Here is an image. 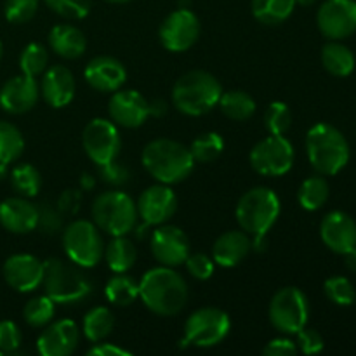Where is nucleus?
<instances>
[{
  "label": "nucleus",
  "mask_w": 356,
  "mask_h": 356,
  "mask_svg": "<svg viewBox=\"0 0 356 356\" xmlns=\"http://www.w3.org/2000/svg\"><path fill=\"white\" fill-rule=\"evenodd\" d=\"M219 108L229 120L243 122L249 120L256 111V101L243 90H228L221 94Z\"/></svg>",
  "instance_id": "nucleus-31"
},
{
  "label": "nucleus",
  "mask_w": 356,
  "mask_h": 356,
  "mask_svg": "<svg viewBox=\"0 0 356 356\" xmlns=\"http://www.w3.org/2000/svg\"><path fill=\"white\" fill-rule=\"evenodd\" d=\"M104 259H106L108 268L113 273H127L138 259V250L132 240L124 236H113L110 243L104 247Z\"/></svg>",
  "instance_id": "nucleus-28"
},
{
  "label": "nucleus",
  "mask_w": 356,
  "mask_h": 356,
  "mask_svg": "<svg viewBox=\"0 0 356 356\" xmlns=\"http://www.w3.org/2000/svg\"><path fill=\"white\" fill-rule=\"evenodd\" d=\"M115 325V316L104 306H97L92 308L83 318V336L90 341V343H99L104 341L111 334Z\"/></svg>",
  "instance_id": "nucleus-33"
},
{
  "label": "nucleus",
  "mask_w": 356,
  "mask_h": 356,
  "mask_svg": "<svg viewBox=\"0 0 356 356\" xmlns=\"http://www.w3.org/2000/svg\"><path fill=\"white\" fill-rule=\"evenodd\" d=\"M139 298L159 316H174L188 301V285L177 271L159 266L146 271L139 282Z\"/></svg>",
  "instance_id": "nucleus-1"
},
{
  "label": "nucleus",
  "mask_w": 356,
  "mask_h": 356,
  "mask_svg": "<svg viewBox=\"0 0 356 356\" xmlns=\"http://www.w3.org/2000/svg\"><path fill=\"white\" fill-rule=\"evenodd\" d=\"M49 51L42 44L31 42L23 49L19 56V68L24 75L38 76L47 70Z\"/></svg>",
  "instance_id": "nucleus-38"
},
{
  "label": "nucleus",
  "mask_w": 356,
  "mask_h": 356,
  "mask_svg": "<svg viewBox=\"0 0 356 356\" xmlns=\"http://www.w3.org/2000/svg\"><path fill=\"white\" fill-rule=\"evenodd\" d=\"M268 315L278 332L291 336L305 329L308 323L309 302L298 287H284L271 299Z\"/></svg>",
  "instance_id": "nucleus-9"
},
{
  "label": "nucleus",
  "mask_w": 356,
  "mask_h": 356,
  "mask_svg": "<svg viewBox=\"0 0 356 356\" xmlns=\"http://www.w3.org/2000/svg\"><path fill=\"white\" fill-rule=\"evenodd\" d=\"M344 264L350 271H356V249L344 254Z\"/></svg>",
  "instance_id": "nucleus-51"
},
{
  "label": "nucleus",
  "mask_w": 356,
  "mask_h": 356,
  "mask_svg": "<svg viewBox=\"0 0 356 356\" xmlns=\"http://www.w3.org/2000/svg\"><path fill=\"white\" fill-rule=\"evenodd\" d=\"M89 356H131V351L124 350V348L117 346V344L111 343H96L89 351H87Z\"/></svg>",
  "instance_id": "nucleus-49"
},
{
  "label": "nucleus",
  "mask_w": 356,
  "mask_h": 356,
  "mask_svg": "<svg viewBox=\"0 0 356 356\" xmlns=\"http://www.w3.org/2000/svg\"><path fill=\"white\" fill-rule=\"evenodd\" d=\"M0 225L16 235L33 232L38 225V207L24 197L7 198L0 204Z\"/></svg>",
  "instance_id": "nucleus-23"
},
{
  "label": "nucleus",
  "mask_w": 356,
  "mask_h": 356,
  "mask_svg": "<svg viewBox=\"0 0 356 356\" xmlns=\"http://www.w3.org/2000/svg\"><path fill=\"white\" fill-rule=\"evenodd\" d=\"M298 350L302 351L305 355H316L323 350L325 343H323V337L320 336L316 330L313 329H301L298 334Z\"/></svg>",
  "instance_id": "nucleus-47"
},
{
  "label": "nucleus",
  "mask_w": 356,
  "mask_h": 356,
  "mask_svg": "<svg viewBox=\"0 0 356 356\" xmlns=\"http://www.w3.org/2000/svg\"><path fill=\"white\" fill-rule=\"evenodd\" d=\"M316 24L329 40H343L356 31L355 0H325L316 13Z\"/></svg>",
  "instance_id": "nucleus-14"
},
{
  "label": "nucleus",
  "mask_w": 356,
  "mask_h": 356,
  "mask_svg": "<svg viewBox=\"0 0 356 356\" xmlns=\"http://www.w3.org/2000/svg\"><path fill=\"white\" fill-rule=\"evenodd\" d=\"M222 149H225V139L216 132H204L198 138H195L190 146L195 162L200 163L214 162L221 155Z\"/></svg>",
  "instance_id": "nucleus-37"
},
{
  "label": "nucleus",
  "mask_w": 356,
  "mask_h": 356,
  "mask_svg": "<svg viewBox=\"0 0 356 356\" xmlns=\"http://www.w3.org/2000/svg\"><path fill=\"white\" fill-rule=\"evenodd\" d=\"M99 176L110 186H124L131 179V172H129L127 167L117 163V160L99 165Z\"/></svg>",
  "instance_id": "nucleus-46"
},
{
  "label": "nucleus",
  "mask_w": 356,
  "mask_h": 356,
  "mask_svg": "<svg viewBox=\"0 0 356 356\" xmlns=\"http://www.w3.org/2000/svg\"><path fill=\"white\" fill-rule=\"evenodd\" d=\"M92 221L110 236L129 235L138 225V207L124 191H104L94 198Z\"/></svg>",
  "instance_id": "nucleus-6"
},
{
  "label": "nucleus",
  "mask_w": 356,
  "mask_h": 356,
  "mask_svg": "<svg viewBox=\"0 0 356 356\" xmlns=\"http://www.w3.org/2000/svg\"><path fill=\"white\" fill-rule=\"evenodd\" d=\"M0 58H2V44H0Z\"/></svg>",
  "instance_id": "nucleus-56"
},
{
  "label": "nucleus",
  "mask_w": 356,
  "mask_h": 356,
  "mask_svg": "<svg viewBox=\"0 0 356 356\" xmlns=\"http://www.w3.org/2000/svg\"><path fill=\"white\" fill-rule=\"evenodd\" d=\"M45 296L59 305H79L92 294V282L75 263L51 257L44 263Z\"/></svg>",
  "instance_id": "nucleus-5"
},
{
  "label": "nucleus",
  "mask_w": 356,
  "mask_h": 356,
  "mask_svg": "<svg viewBox=\"0 0 356 356\" xmlns=\"http://www.w3.org/2000/svg\"><path fill=\"white\" fill-rule=\"evenodd\" d=\"M82 145L87 156L97 167L113 162L117 160L122 146L117 125L106 118H94L83 129Z\"/></svg>",
  "instance_id": "nucleus-12"
},
{
  "label": "nucleus",
  "mask_w": 356,
  "mask_h": 356,
  "mask_svg": "<svg viewBox=\"0 0 356 356\" xmlns=\"http://www.w3.org/2000/svg\"><path fill=\"white\" fill-rule=\"evenodd\" d=\"M0 355H2V353H0Z\"/></svg>",
  "instance_id": "nucleus-57"
},
{
  "label": "nucleus",
  "mask_w": 356,
  "mask_h": 356,
  "mask_svg": "<svg viewBox=\"0 0 356 356\" xmlns=\"http://www.w3.org/2000/svg\"><path fill=\"white\" fill-rule=\"evenodd\" d=\"M322 65L330 75L348 76L355 70V54L339 40H330L322 49Z\"/></svg>",
  "instance_id": "nucleus-27"
},
{
  "label": "nucleus",
  "mask_w": 356,
  "mask_h": 356,
  "mask_svg": "<svg viewBox=\"0 0 356 356\" xmlns=\"http://www.w3.org/2000/svg\"><path fill=\"white\" fill-rule=\"evenodd\" d=\"M149 249L162 266L174 268L184 264L190 256V240L181 228L163 222L149 236Z\"/></svg>",
  "instance_id": "nucleus-15"
},
{
  "label": "nucleus",
  "mask_w": 356,
  "mask_h": 356,
  "mask_svg": "<svg viewBox=\"0 0 356 356\" xmlns=\"http://www.w3.org/2000/svg\"><path fill=\"white\" fill-rule=\"evenodd\" d=\"M306 153L322 176H336L350 162V145L343 132L330 124H316L306 134Z\"/></svg>",
  "instance_id": "nucleus-3"
},
{
  "label": "nucleus",
  "mask_w": 356,
  "mask_h": 356,
  "mask_svg": "<svg viewBox=\"0 0 356 356\" xmlns=\"http://www.w3.org/2000/svg\"><path fill=\"white\" fill-rule=\"evenodd\" d=\"M294 146L285 136L270 134L250 149V165L263 176H284L294 165Z\"/></svg>",
  "instance_id": "nucleus-11"
},
{
  "label": "nucleus",
  "mask_w": 356,
  "mask_h": 356,
  "mask_svg": "<svg viewBox=\"0 0 356 356\" xmlns=\"http://www.w3.org/2000/svg\"><path fill=\"white\" fill-rule=\"evenodd\" d=\"M21 344V330L10 320L0 322V353H16Z\"/></svg>",
  "instance_id": "nucleus-45"
},
{
  "label": "nucleus",
  "mask_w": 356,
  "mask_h": 356,
  "mask_svg": "<svg viewBox=\"0 0 356 356\" xmlns=\"http://www.w3.org/2000/svg\"><path fill=\"white\" fill-rule=\"evenodd\" d=\"M235 214L240 228L250 236L266 235L280 216V198L270 188H252L242 195Z\"/></svg>",
  "instance_id": "nucleus-7"
},
{
  "label": "nucleus",
  "mask_w": 356,
  "mask_h": 356,
  "mask_svg": "<svg viewBox=\"0 0 356 356\" xmlns=\"http://www.w3.org/2000/svg\"><path fill=\"white\" fill-rule=\"evenodd\" d=\"M108 113L115 125L125 129L141 127L149 115V103L138 90H115L110 97Z\"/></svg>",
  "instance_id": "nucleus-17"
},
{
  "label": "nucleus",
  "mask_w": 356,
  "mask_h": 356,
  "mask_svg": "<svg viewBox=\"0 0 356 356\" xmlns=\"http://www.w3.org/2000/svg\"><path fill=\"white\" fill-rule=\"evenodd\" d=\"M184 264H186L191 277L197 278V280H209L212 273H214V261L207 254H190L186 261H184Z\"/></svg>",
  "instance_id": "nucleus-43"
},
{
  "label": "nucleus",
  "mask_w": 356,
  "mask_h": 356,
  "mask_svg": "<svg viewBox=\"0 0 356 356\" xmlns=\"http://www.w3.org/2000/svg\"><path fill=\"white\" fill-rule=\"evenodd\" d=\"M63 247L72 263L82 268H92L103 259L104 240L94 221L76 219L63 233Z\"/></svg>",
  "instance_id": "nucleus-8"
},
{
  "label": "nucleus",
  "mask_w": 356,
  "mask_h": 356,
  "mask_svg": "<svg viewBox=\"0 0 356 356\" xmlns=\"http://www.w3.org/2000/svg\"><path fill=\"white\" fill-rule=\"evenodd\" d=\"M165 101H155V103H149V115H156L160 117L162 113H165L167 110Z\"/></svg>",
  "instance_id": "nucleus-50"
},
{
  "label": "nucleus",
  "mask_w": 356,
  "mask_h": 356,
  "mask_svg": "<svg viewBox=\"0 0 356 356\" xmlns=\"http://www.w3.org/2000/svg\"><path fill=\"white\" fill-rule=\"evenodd\" d=\"M45 6L66 19H82L90 13L92 0H44Z\"/></svg>",
  "instance_id": "nucleus-41"
},
{
  "label": "nucleus",
  "mask_w": 356,
  "mask_h": 356,
  "mask_svg": "<svg viewBox=\"0 0 356 356\" xmlns=\"http://www.w3.org/2000/svg\"><path fill=\"white\" fill-rule=\"evenodd\" d=\"M252 250V240L249 233L226 232L216 240L212 247V259L225 268H233L242 263Z\"/></svg>",
  "instance_id": "nucleus-25"
},
{
  "label": "nucleus",
  "mask_w": 356,
  "mask_h": 356,
  "mask_svg": "<svg viewBox=\"0 0 356 356\" xmlns=\"http://www.w3.org/2000/svg\"><path fill=\"white\" fill-rule=\"evenodd\" d=\"M221 94V83L212 73L205 70H191L174 83L172 103L181 113L200 117L218 106Z\"/></svg>",
  "instance_id": "nucleus-4"
},
{
  "label": "nucleus",
  "mask_w": 356,
  "mask_h": 356,
  "mask_svg": "<svg viewBox=\"0 0 356 356\" xmlns=\"http://www.w3.org/2000/svg\"><path fill=\"white\" fill-rule=\"evenodd\" d=\"M316 0H296V6H302V7H312Z\"/></svg>",
  "instance_id": "nucleus-52"
},
{
  "label": "nucleus",
  "mask_w": 356,
  "mask_h": 356,
  "mask_svg": "<svg viewBox=\"0 0 356 356\" xmlns=\"http://www.w3.org/2000/svg\"><path fill=\"white\" fill-rule=\"evenodd\" d=\"M143 165L159 183L176 184L186 179L195 167L190 148L172 139H153L143 149Z\"/></svg>",
  "instance_id": "nucleus-2"
},
{
  "label": "nucleus",
  "mask_w": 356,
  "mask_h": 356,
  "mask_svg": "<svg viewBox=\"0 0 356 356\" xmlns=\"http://www.w3.org/2000/svg\"><path fill=\"white\" fill-rule=\"evenodd\" d=\"M322 242L332 252L344 256L356 249V222L350 214L341 211L329 212L320 225Z\"/></svg>",
  "instance_id": "nucleus-19"
},
{
  "label": "nucleus",
  "mask_w": 356,
  "mask_h": 356,
  "mask_svg": "<svg viewBox=\"0 0 356 356\" xmlns=\"http://www.w3.org/2000/svg\"><path fill=\"white\" fill-rule=\"evenodd\" d=\"M6 172H7V163H0V179L6 176Z\"/></svg>",
  "instance_id": "nucleus-54"
},
{
  "label": "nucleus",
  "mask_w": 356,
  "mask_h": 356,
  "mask_svg": "<svg viewBox=\"0 0 356 356\" xmlns=\"http://www.w3.org/2000/svg\"><path fill=\"white\" fill-rule=\"evenodd\" d=\"M24 139L16 125L10 122H0V163H7L23 155Z\"/></svg>",
  "instance_id": "nucleus-34"
},
{
  "label": "nucleus",
  "mask_w": 356,
  "mask_h": 356,
  "mask_svg": "<svg viewBox=\"0 0 356 356\" xmlns=\"http://www.w3.org/2000/svg\"><path fill=\"white\" fill-rule=\"evenodd\" d=\"M229 327V316L222 309L200 308L188 316L183 343L197 348H212L226 339Z\"/></svg>",
  "instance_id": "nucleus-10"
},
{
  "label": "nucleus",
  "mask_w": 356,
  "mask_h": 356,
  "mask_svg": "<svg viewBox=\"0 0 356 356\" xmlns=\"http://www.w3.org/2000/svg\"><path fill=\"white\" fill-rule=\"evenodd\" d=\"M49 45L65 59H79L86 52L87 40L82 30L73 24H56L49 33Z\"/></svg>",
  "instance_id": "nucleus-26"
},
{
  "label": "nucleus",
  "mask_w": 356,
  "mask_h": 356,
  "mask_svg": "<svg viewBox=\"0 0 356 356\" xmlns=\"http://www.w3.org/2000/svg\"><path fill=\"white\" fill-rule=\"evenodd\" d=\"M38 94L40 90H38L37 80L23 73V75L14 76L3 83V87L0 89V106L7 113H26L37 104Z\"/></svg>",
  "instance_id": "nucleus-21"
},
{
  "label": "nucleus",
  "mask_w": 356,
  "mask_h": 356,
  "mask_svg": "<svg viewBox=\"0 0 356 356\" xmlns=\"http://www.w3.org/2000/svg\"><path fill=\"white\" fill-rule=\"evenodd\" d=\"M298 344L294 341L287 339V337H280V339H273L263 348L264 356H294L298 355Z\"/></svg>",
  "instance_id": "nucleus-48"
},
{
  "label": "nucleus",
  "mask_w": 356,
  "mask_h": 356,
  "mask_svg": "<svg viewBox=\"0 0 356 356\" xmlns=\"http://www.w3.org/2000/svg\"><path fill=\"white\" fill-rule=\"evenodd\" d=\"M82 183H83V186H86V188H90L94 184V181L89 179V176H87V174H86V176L82 177Z\"/></svg>",
  "instance_id": "nucleus-53"
},
{
  "label": "nucleus",
  "mask_w": 356,
  "mask_h": 356,
  "mask_svg": "<svg viewBox=\"0 0 356 356\" xmlns=\"http://www.w3.org/2000/svg\"><path fill=\"white\" fill-rule=\"evenodd\" d=\"M330 195L329 183H327L325 177L320 174V176H312L308 179L302 181V184L299 186L298 191V200L301 204L302 209L313 212L322 209L327 204Z\"/></svg>",
  "instance_id": "nucleus-30"
},
{
  "label": "nucleus",
  "mask_w": 356,
  "mask_h": 356,
  "mask_svg": "<svg viewBox=\"0 0 356 356\" xmlns=\"http://www.w3.org/2000/svg\"><path fill=\"white\" fill-rule=\"evenodd\" d=\"M38 0H7L6 2V17L10 23H26L37 14Z\"/></svg>",
  "instance_id": "nucleus-42"
},
{
  "label": "nucleus",
  "mask_w": 356,
  "mask_h": 356,
  "mask_svg": "<svg viewBox=\"0 0 356 356\" xmlns=\"http://www.w3.org/2000/svg\"><path fill=\"white\" fill-rule=\"evenodd\" d=\"M138 216L148 226H159L169 221L177 211V197L169 184H155L139 195Z\"/></svg>",
  "instance_id": "nucleus-16"
},
{
  "label": "nucleus",
  "mask_w": 356,
  "mask_h": 356,
  "mask_svg": "<svg viewBox=\"0 0 356 356\" xmlns=\"http://www.w3.org/2000/svg\"><path fill=\"white\" fill-rule=\"evenodd\" d=\"M296 0H252V14L259 23L277 26L294 13Z\"/></svg>",
  "instance_id": "nucleus-29"
},
{
  "label": "nucleus",
  "mask_w": 356,
  "mask_h": 356,
  "mask_svg": "<svg viewBox=\"0 0 356 356\" xmlns=\"http://www.w3.org/2000/svg\"><path fill=\"white\" fill-rule=\"evenodd\" d=\"M3 278L17 292H31L42 284L44 263L31 254H14L3 263Z\"/></svg>",
  "instance_id": "nucleus-20"
},
{
  "label": "nucleus",
  "mask_w": 356,
  "mask_h": 356,
  "mask_svg": "<svg viewBox=\"0 0 356 356\" xmlns=\"http://www.w3.org/2000/svg\"><path fill=\"white\" fill-rule=\"evenodd\" d=\"M76 83L73 73L66 66L56 65L45 72L40 82V94L52 108H63L72 103Z\"/></svg>",
  "instance_id": "nucleus-24"
},
{
  "label": "nucleus",
  "mask_w": 356,
  "mask_h": 356,
  "mask_svg": "<svg viewBox=\"0 0 356 356\" xmlns=\"http://www.w3.org/2000/svg\"><path fill=\"white\" fill-rule=\"evenodd\" d=\"M108 301L117 306H131L139 298V284L125 273H115L104 287Z\"/></svg>",
  "instance_id": "nucleus-32"
},
{
  "label": "nucleus",
  "mask_w": 356,
  "mask_h": 356,
  "mask_svg": "<svg viewBox=\"0 0 356 356\" xmlns=\"http://www.w3.org/2000/svg\"><path fill=\"white\" fill-rule=\"evenodd\" d=\"M292 113L289 106L282 101H275L264 111V127L270 134L284 136L291 129Z\"/></svg>",
  "instance_id": "nucleus-39"
},
{
  "label": "nucleus",
  "mask_w": 356,
  "mask_h": 356,
  "mask_svg": "<svg viewBox=\"0 0 356 356\" xmlns=\"http://www.w3.org/2000/svg\"><path fill=\"white\" fill-rule=\"evenodd\" d=\"M10 184L19 197L31 198L38 193L42 186L40 172L30 163H19L10 172Z\"/></svg>",
  "instance_id": "nucleus-35"
},
{
  "label": "nucleus",
  "mask_w": 356,
  "mask_h": 356,
  "mask_svg": "<svg viewBox=\"0 0 356 356\" xmlns=\"http://www.w3.org/2000/svg\"><path fill=\"white\" fill-rule=\"evenodd\" d=\"M38 207V225L44 233H56L61 229L63 226V214L59 209L52 207L49 202H44L42 205H37Z\"/></svg>",
  "instance_id": "nucleus-44"
},
{
  "label": "nucleus",
  "mask_w": 356,
  "mask_h": 356,
  "mask_svg": "<svg viewBox=\"0 0 356 356\" xmlns=\"http://www.w3.org/2000/svg\"><path fill=\"white\" fill-rule=\"evenodd\" d=\"M325 296L337 306H351L356 302L353 284L346 277H330L323 284Z\"/></svg>",
  "instance_id": "nucleus-40"
},
{
  "label": "nucleus",
  "mask_w": 356,
  "mask_h": 356,
  "mask_svg": "<svg viewBox=\"0 0 356 356\" xmlns=\"http://www.w3.org/2000/svg\"><path fill=\"white\" fill-rule=\"evenodd\" d=\"M87 83L99 92H115L127 80V72L122 61L111 56H97L90 59L83 72Z\"/></svg>",
  "instance_id": "nucleus-22"
},
{
  "label": "nucleus",
  "mask_w": 356,
  "mask_h": 356,
  "mask_svg": "<svg viewBox=\"0 0 356 356\" xmlns=\"http://www.w3.org/2000/svg\"><path fill=\"white\" fill-rule=\"evenodd\" d=\"M200 21L190 9H176L163 19L159 37L163 47L170 52H184L193 47L200 37Z\"/></svg>",
  "instance_id": "nucleus-13"
},
{
  "label": "nucleus",
  "mask_w": 356,
  "mask_h": 356,
  "mask_svg": "<svg viewBox=\"0 0 356 356\" xmlns=\"http://www.w3.org/2000/svg\"><path fill=\"white\" fill-rule=\"evenodd\" d=\"M54 313L56 302L49 296H38V298L30 299L23 309L24 322L30 327H37V329L49 325L54 318Z\"/></svg>",
  "instance_id": "nucleus-36"
},
{
  "label": "nucleus",
  "mask_w": 356,
  "mask_h": 356,
  "mask_svg": "<svg viewBox=\"0 0 356 356\" xmlns=\"http://www.w3.org/2000/svg\"><path fill=\"white\" fill-rule=\"evenodd\" d=\"M104 2H110V3H129L132 0H104Z\"/></svg>",
  "instance_id": "nucleus-55"
},
{
  "label": "nucleus",
  "mask_w": 356,
  "mask_h": 356,
  "mask_svg": "<svg viewBox=\"0 0 356 356\" xmlns=\"http://www.w3.org/2000/svg\"><path fill=\"white\" fill-rule=\"evenodd\" d=\"M80 330L73 320H58L45 325L37 341L38 353L44 356H70L79 348Z\"/></svg>",
  "instance_id": "nucleus-18"
}]
</instances>
